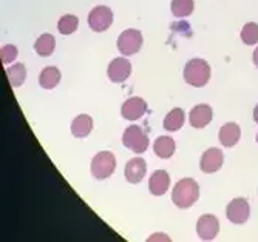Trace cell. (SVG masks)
Here are the masks:
<instances>
[{"instance_id": "cell-1", "label": "cell", "mask_w": 258, "mask_h": 242, "mask_svg": "<svg viewBox=\"0 0 258 242\" xmlns=\"http://www.w3.org/2000/svg\"><path fill=\"white\" fill-rule=\"evenodd\" d=\"M198 198H200V187L195 179L184 178L179 182H176L172 193V201L178 208L192 207L198 201Z\"/></svg>"}, {"instance_id": "cell-2", "label": "cell", "mask_w": 258, "mask_h": 242, "mask_svg": "<svg viewBox=\"0 0 258 242\" xmlns=\"http://www.w3.org/2000/svg\"><path fill=\"white\" fill-rule=\"evenodd\" d=\"M184 79L185 82L195 87L201 88L204 87L210 79V66L203 59H192L185 63L184 66Z\"/></svg>"}, {"instance_id": "cell-3", "label": "cell", "mask_w": 258, "mask_h": 242, "mask_svg": "<svg viewBox=\"0 0 258 242\" xmlns=\"http://www.w3.org/2000/svg\"><path fill=\"white\" fill-rule=\"evenodd\" d=\"M116 170V159L110 151H101L91 160V175L102 181L110 178Z\"/></svg>"}, {"instance_id": "cell-4", "label": "cell", "mask_w": 258, "mask_h": 242, "mask_svg": "<svg viewBox=\"0 0 258 242\" xmlns=\"http://www.w3.org/2000/svg\"><path fill=\"white\" fill-rule=\"evenodd\" d=\"M122 142L127 148H130L133 153H144L149 147V137L144 133V130L138 127V125H132L124 131L122 136Z\"/></svg>"}, {"instance_id": "cell-5", "label": "cell", "mask_w": 258, "mask_h": 242, "mask_svg": "<svg viewBox=\"0 0 258 242\" xmlns=\"http://www.w3.org/2000/svg\"><path fill=\"white\" fill-rule=\"evenodd\" d=\"M111 23H113V13L108 7H96L88 14V25L96 33L107 31Z\"/></svg>"}, {"instance_id": "cell-6", "label": "cell", "mask_w": 258, "mask_h": 242, "mask_svg": "<svg viewBox=\"0 0 258 242\" xmlns=\"http://www.w3.org/2000/svg\"><path fill=\"white\" fill-rule=\"evenodd\" d=\"M143 46V34L138 30H125L118 37V48L124 56L136 54Z\"/></svg>"}, {"instance_id": "cell-7", "label": "cell", "mask_w": 258, "mask_h": 242, "mask_svg": "<svg viewBox=\"0 0 258 242\" xmlns=\"http://www.w3.org/2000/svg\"><path fill=\"white\" fill-rule=\"evenodd\" d=\"M226 214H227V219H229L232 224L241 225V224H244V222L249 219L250 207H249L247 201L243 199V198L233 199V201L227 205Z\"/></svg>"}, {"instance_id": "cell-8", "label": "cell", "mask_w": 258, "mask_h": 242, "mask_svg": "<svg viewBox=\"0 0 258 242\" xmlns=\"http://www.w3.org/2000/svg\"><path fill=\"white\" fill-rule=\"evenodd\" d=\"M107 72H108V77H110L111 82H114V84H122L130 76V72H132V63L125 57H118V59H114V60L110 62Z\"/></svg>"}, {"instance_id": "cell-9", "label": "cell", "mask_w": 258, "mask_h": 242, "mask_svg": "<svg viewBox=\"0 0 258 242\" xmlns=\"http://www.w3.org/2000/svg\"><path fill=\"white\" fill-rule=\"evenodd\" d=\"M197 231H198V236L201 237V240H212L217 237V234L220 231V222L215 216L204 214L198 219Z\"/></svg>"}, {"instance_id": "cell-10", "label": "cell", "mask_w": 258, "mask_h": 242, "mask_svg": "<svg viewBox=\"0 0 258 242\" xmlns=\"http://www.w3.org/2000/svg\"><path fill=\"white\" fill-rule=\"evenodd\" d=\"M223 162H224V154L220 148H209L201 157L200 168H201V172L212 175L223 167Z\"/></svg>"}, {"instance_id": "cell-11", "label": "cell", "mask_w": 258, "mask_h": 242, "mask_svg": "<svg viewBox=\"0 0 258 242\" xmlns=\"http://www.w3.org/2000/svg\"><path fill=\"white\" fill-rule=\"evenodd\" d=\"M147 111V104L144 99L141 98H130L128 101L124 102L121 108V114L127 120H138L139 117H143Z\"/></svg>"}, {"instance_id": "cell-12", "label": "cell", "mask_w": 258, "mask_h": 242, "mask_svg": "<svg viewBox=\"0 0 258 242\" xmlns=\"http://www.w3.org/2000/svg\"><path fill=\"white\" fill-rule=\"evenodd\" d=\"M146 172H147V164L144 159L141 157L130 159L125 165V179L130 184H139L144 179Z\"/></svg>"}, {"instance_id": "cell-13", "label": "cell", "mask_w": 258, "mask_h": 242, "mask_svg": "<svg viewBox=\"0 0 258 242\" xmlns=\"http://www.w3.org/2000/svg\"><path fill=\"white\" fill-rule=\"evenodd\" d=\"M170 187V178L167 172L156 170L149 179V190L153 196H162Z\"/></svg>"}, {"instance_id": "cell-14", "label": "cell", "mask_w": 258, "mask_h": 242, "mask_svg": "<svg viewBox=\"0 0 258 242\" xmlns=\"http://www.w3.org/2000/svg\"><path fill=\"white\" fill-rule=\"evenodd\" d=\"M214 117V111L209 105L206 104H201V105H197L192 111H190V124L194 128H204L206 125L210 124V120Z\"/></svg>"}, {"instance_id": "cell-15", "label": "cell", "mask_w": 258, "mask_h": 242, "mask_svg": "<svg viewBox=\"0 0 258 242\" xmlns=\"http://www.w3.org/2000/svg\"><path fill=\"white\" fill-rule=\"evenodd\" d=\"M241 137V130L235 122L224 124L220 130V142L224 147L230 148L233 145H237Z\"/></svg>"}, {"instance_id": "cell-16", "label": "cell", "mask_w": 258, "mask_h": 242, "mask_svg": "<svg viewBox=\"0 0 258 242\" xmlns=\"http://www.w3.org/2000/svg\"><path fill=\"white\" fill-rule=\"evenodd\" d=\"M175 148H176V145H175V140L169 136H161L155 140V145H153V150L156 153L158 157L161 159H169L173 156L175 153Z\"/></svg>"}, {"instance_id": "cell-17", "label": "cell", "mask_w": 258, "mask_h": 242, "mask_svg": "<svg viewBox=\"0 0 258 242\" xmlns=\"http://www.w3.org/2000/svg\"><path fill=\"white\" fill-rule=\"evenodd\" d=\"M93 130V119L88 116V114H81L78 116L75 120H73V124H72V133L75 137H87Z\"/></svg>"}, {"instance_id": "cell-18", "label": "cell", "mask_w": 258, "mask_h": 242, "mask_svg": "<svg viewBox=\"0 0 258 242\" xmlns=\"http://www.w3.org/2000/svg\"><path fill=\"white\" fill-rule=\"evenodd\" d=\"M60 82V71L56 66H46L40 71L39 84L45 90H53Z\"/></svg>"}, {"instance_id": "cell-19", "label": "cell", "mask_w": 258, "mask_h": 242, "mask_svg": "<svg viewBox=\"0 0 258 242\" xmlns=\"http://www.w3.org/2000/svg\"><path fill=\"white\" fill-rule=\"evenodd\" d=\"M54 46H56V39H54V36H51V34H42V36L36 40V43H34V50H36V53H37L39 56H42V57H48V56L53 54Z\"/></svg>"}, {"instance_id": "cell-20", "label": "cell", "mask_w": 258, "mask_h": 242, "mask_svg": "<svg viewBox=\"0 0 258 242\" xmlns=\"http://www.w3.org/2000/svg\"><path fill=\"white\" fill-rule=\"evenodd\" d=\"M184 125V111L181 108H173L164 119V128L167 131H178Z\"/></svg>"}, {"instance_id": "cell-21", "label": "cell", "mask_w": 258, "mask_h": 242, "mask_svg": "<svg viewBox=\"0 0 258 242\" xmlns=\"http://www.w3.org/2000/svg\"><path fill=\"white\" fill-rule=\"evenodd\" d=\"M7 76L10 79V84L16 88V87H20L23 82H25V77H27V68L23 63H16L13 66H10L7 69Z\"/></svg>"}, {"instance_id": "cell-22", "label": "cell", "mask_w": 258, "mask_h": 242, "mask_svg": "<svg viewBox=\"0 0 258 242\" xmlns=\"http://www.w3.org/2000/svg\"><path fill=\"white\" fill-rule=\"evenodd\" d=\"M79 27V20L76 16L67 14L63 17H60L59 23H57V30L60 34H73Z\"/></svg>"}, {"instance_id": "cell-23", "label": "cell", "mask_w": 258, "mask_h": 242, "mask_svg": "<svg viewBox=\"0 0 258 242\" xmlns=\"http://www.w3.org/2000/svg\"><path fill=\"white\" fill-rule=\"evenodd\" d=\"M194 0H172V13L176 17H185L194 11Z\"/></svg>"}, {"instance_id": "cell-24", "label": "cell", "mask_w": 258, "mask_h": 242, "mask_svg": "<svg viewBox=\"0 0 258 242\" xmlns=\"http://www.w3.org/2000/svg\"><path fill=\"white\" fill-rule=\"evenodd\" d=\"M241 40L246 45H255L258 42V23L249 22L241 30Z\"/></svg>"}, {"instance_id": "cell-25", "label": "cell", "mask_w": 258, "mask_h": 242, "mask_svg": "<svg viewBox=\"0 0 258 242\" xmlns=\"http://www.w3.org/2000/svg\"><path fill=\"white\" fill-rule=\"evenodd\" d=\"M19 51L14 45H5L2 48V62L4 63H11L16 57H17Z\"/></svg>"}, {"instance_id": "cell-26", "label": "cell", "mask_w": 258, "mask_h": 242, "mask_svg": "<svg viewBox=\"0 0 258 242\" xmlns=\"http://www.w3.org/2000/svg\"><path fill=\"white\" fill-rule=\"evenodd\" d=\"M152 240H170V237L167 236V234H153V236H150L149 237V242H152Z\"/></svg>"}, {"instance_id": "cell-27", "label": "cell", "mask_w": 258, "mask_h": 242, "mask_svg": "<svg viewBox=\"0 0 258 242\" xmlns=\"http://www.w3.org/2000/svg\"><path fill=\"white\" fill-rule=\"evenodd\" d=\"M253 63H255V66L258 68V46H256V50L253 51Z\"/></svg>"}, {"instance_id": "cell-28", "label": "cell", "mask_w": 258, "mask_h": 242, "mask_svg": "<svg viewBox=\"0 0 258 242\" xmlns=\"http://www.w3.org/2000/svg\"><path fill=\"white\" fill-rule=\"evenodd\" d=\"M253 120L258 124V105L255 107V110H253Z\"/></svg>"}, {"instance_id": "cell-29", "label": "cell", "mask_w": 258, "mask_h": 242, "mask_svg": "<svg viewBox=\"0 0 258 242\" xmlns=\"http://www.w3.org/2000/svg\"><path fill=\"white\" fill-rule=\"evenodd\" d=\"M256 142H258V134H256Z\"/></svg>"}]
</instances>
